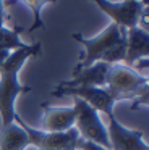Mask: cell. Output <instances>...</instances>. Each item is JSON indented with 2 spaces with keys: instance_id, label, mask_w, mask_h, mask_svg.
Listing matches in <instances>:
<instances>
[{
  "instance_id": "9c48e42d",
  "label": "cell",
  "mask_w": 149,
  "mask_h": 150,
  "mask_svg": "<svg viewBox=\"0 0 149 150\" xmlns=\"http://www.w3.org/2000/svg\"><path fill=\"white\" fill-rule=\"evenodd\" d=\"M44 116H42V131L45 132H67L74 127V108L71 107H52L42 103Z\"/></svg>"
},
{
  "instance_id": "7c38bea8",
  "label": "cell",
  "mask_w": 149,
  "mask_h": 150,
  "mask_svg": "<svg viewBox=\"0 0 149 150\" xmlns=\"http://www.w3.org/2000/svg\"><path fill=\"white\" fill-rule=\"evenodd\" d=\"M28 147V136L16 121L0 127V150H26Z\"/></svg>"
},
{
  "instance_id": "6da1fadb",
  "label": "cell",
  "mask_w": 149,
  "mask_h": 150,
  "mask_svg": "<svg viewBox=\"0 0 149 150\" xmlns=\"http://www.w3.org/2000/svg\"><path fill=\"white\" fill-rule=\"evenodd\" d=\"M42 45L39 42L29 44L26 49L15 50L8 55V58L0 65V120L2 126L11 124L15 121V102L21 94L31 91L29 86L21 84L19 81V71L23 65L31 57L39 55Z\"/></svg>"
},
{
  "instance_id": "9a60e30c",
  "label": "cell",
  "mask_w": 149,
  "mask_h": 150,
  "mask_svg": "<svg viewBox=\"0 0 149 150\" xmlns=\"http://www.w3.org/2000/svg\"><path fill=\"white\" fill-rule=\"evenodd\" d=\"M78 150H107L105 147L99 145L96 142H91V140H86V139H78Z\"/></svg>"
},
{
  "instance_id": "277c9868",
  "label": "cell",
  "mask_w": 149,
  "mask_h": 150,
  "mask_svg": "<svg viewBox=\"0 0 149 150\" xmlns=\"http://www.w3.org/2000/svg\"><path fill=\"white\" fill-rule=\"evenodd\" d=\"M73 108H74V129L78 131L81 139L96 142L99 145L110 150L107 127L99 116V111H96L91 105L83 102L81 98L73 97Z\"/></svg>"
},
{
  "instance_id": "30bf717a",
  "label": "cell",
  "mask_w": 149,
  "mask_h": 150,
  "mask_svg": "<svg viewBox=\"0 0 149 150\" xmlns=\"http://www.w3.org/2000/svg\"><path fill=\"white\" fill-rule=\"evenodd\" d=\"M149 55V33L148 29L141 26H135L126 29V52L125 60L122 65L133 66L143 58H148Z\"/></svg>"
},
{
  "instance_id": "3957f363",
  "label": "cell",
  "mask_w": 149,
  "mask_h": 150,
  "mask_svg": "<svg viewBox=\"0 0 149 150\" xmlns=\"http://www.w3.org/2000/svg\"><path fill=\"white\" fill-rule=\"evenodd\" d=\"M125 34H126V29L118 28L113 23H110L104 31H100L97 36L89 37V39L83 37L78 33L71 34V37H73L78 44H81V45L84 47V53L80 58V62L76 63L73 73L80 71V69H83V68H87V66H91L96 62H102L104 57L107 55V52H109L118 40H122L123 37H125Z\"/></svg>"
},
{
  "instance_id": "2e32d148",
  "label": "cell",
  "mask_w": 149,
  "mask_h": 150,
  "mask_svg": "<svg viewBox=\"0 0 149 150\" xmlns=\"http://www.w3.org/2000/svg\"><path fill=\"white\" fill-rule=\"evenodd\" d=\"M10 53H11V52H5V50H0V65H2V63L5 62L6 58H8Z\"/></svg>"
},
{
  "instance_id": "5bb4252c",
  "label": "cell",
  "mask_w": 149,
  "mask_h": 150,
  "mask_svg": "<svg viewBox=\"0 0 149 150\" xmlns=\"http://www.w3.org/2000/svg\"><path fill=\"white\" fill-rule=\"evenodd\" d=\"M19 2H23V4L32 11V26L28 29L29 33H32V31L39 29V28H45L44 21H42V16H41V11L45 5L55 4L57 0H19Z\"/></svg>"
},
{
  "instance_id": "8fae6325",
  "label": "cell",
  "mask_w": 149,
  "mask_h": 150,
  "mask_svg": "<svg viewBox=\"0 0 149 150\" xmlns=\"http://www.w3.org/2000/svg\"><path fill=\"white\" fill-rule=\"evenodd\" d=\"M109 68L110 65H107V63L96 62L87 68L73 73V78L60 82L58 86H62V87H104Z\"/></svg>"
},
{
  "instance_id": "8992f818",
  "label": "cell",
  "mask_w": 149,
  "mask_h": 150,
  "mask_svg": "<svg viewBox=\"0 0 149 150\" xmlns=\"http://www.w3.org/2000/svg\"><path fill=\"white\" fill-rule=\"evenodd\" d=\"M52 94L55 97H67V95H71V97L81 98L83 102H86L87 105L94 108L99 113H104L105 116H110L113 115V107L118 102V98L109 91V89L104 86V87H62V86H57V87L52 91Z\"/></svg>"
},
{
  "instance_id": "52a82bcc",
  "label": "cell",
  "mask_w": 149,
  "mask_h": 150,
  "mask_svg": "<svg viewBox=\"0 0 149 150\" xmlns=\"http://www.w3.org/2000/svg\"><path fill=\"white\" fill-rule=\"evenodd\" d=\"M15 121L24 129L29 145L36 147L37 150H62L70 140L80 137L74 127L68 129L67 132H45L42 129H36V127L29 126L18 113L15 115Z\"/></svg>"
},
{
  "instance_id": "ba28073f",
  "label": "cell",
  "mask_w": 149,
  "mask_h": 150,
  "mask_svg": "<svg viewBox=\"0 0 149 150\" xmlns=\"http://www.w3.org/2000/svg\"><path fill=\"white\" fill-rule=\"evenodd\" d=\"M107 118H109V124L105 127L110 150H149V145L144 140L141 131L123 126L115 118V115H110Z\"/></svg>"
},
{
  "instance_id": "4fadbf2b",
  "label": "cell",
  "mask_w": 149,
  "mask_h": 150,
  "mask_svg": "<svg viewBox=\"0 0 149 150\" xmlns=\"http://www.w3.org/2000/svg\"><path fill=\"white\" fill-rule=\"evenodd\" d=\"M21 33H24V28H6L3 26L0 29V50L5 52H15L19 49H26L29 44H24L21 40Z\"/></svg>"
},
{
  "instance_id": "7a4b0ae2",
  "label": "cell",
  "mask_w": 149,
  "mask_h": 150,
  "mask_svg": "<svg viewBox=\"0 0 149 150\" xmlns=\"http://www.w3.org/2000/svg\"><path fill=\"white\" fill-rule=\"evenodd\" d=\"M105 87L120 100H133V108L148 103V78L122 63L110 65Z\"/></svg>"
},
{
  "instance_id": "5b68a950",
  "label": "cell",
  "mask_w": 149,
  "mask_h": 150,
  "mask_svg": "<svg viewBox=\"0 0 149 150\" xmlns=\"http://www.w3.org/2000/svg\"><path fill=\"white\" fill-rule=\"evenodd\" d=\"M92 2L97 5L99 10H102L112 20L113 24H117L118 28H123V29L139 26V21L144 15V7L148 5L143 4V2H135V0H120V2L92 0Z\"/></svg>"
},
{
  "instance_id": "e0dca14e",
  "label": "cell",
  "mask_w": 149,
  "mask_h": 150,
  "mask_svg": "<svg viewBox=\"0 0 149 150\" xmlns=\"http://www.w3.org/2000/svg\"><path fill=\"white\" fill-rule=\"evenodd\" d=\"M135 2H143V4H148V0H135Z\"/></svg>"
}]
</instances>
